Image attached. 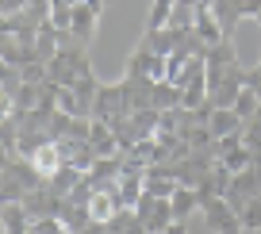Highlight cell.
I'll return each instance as SVG.
<instances>
[{
  "label": "cell",
  "instance_id": "6da1fadb",
  "mask_svg": "<svg viewBox=\"0 0 261 234\" xmlns=\"http://www.w3.org/2000/svg\"><path fill=\"white\" fill-rule=\"evenodd\" d=\"M50 81L58 85V89H73L81 77H89L92 73V62H89V50L81 46V42H69V46L58 50V58L46 65Z\"/></svg>",
  "mask_w": 261,
  "mask_h": 234
},
{
  "label": "cell",
  "instance_id": "7a4b0ae2",
  "mask_svg": "<svg viewBox=\"0 0 261 234\" xmlns=\"http://www.w3.org/2000/svg\"><path fill=\"white\" fill-rule=\"evenodd\" d=\"M135 215L146 223V230H150V234H165L173 223H177V219H173V203H169V200H158V196H150V192L139 200Z\"/></svg>",
  "mask_w": 261,
  "mask_h": 234
},
{
  "label": "cell",
  "instance_id": "3957f363",
  "mask_svg": "<svg viewBox=\"0 0 261 234\" xmlns=\"http://www.w3.org/2000/svg\"><path fill=\"white\" fill-rule=\"evenodd\" d=\"M127 77H150V81H165L169 77V65L162 54H154L150 46H135V54L127 58Z\"/></svg>",
  "mask_w": 261,
  "mask_h": 234
},
{
  "label": "cell",
  "instance_id": "277c9868",
  "mask_svg": "<svg viewBox=\"0 0 261 234\" xmlns=\"http://www.w3.org/2000/svg\"><path fill=\"white\" fill-rule=\"evenodd\" d=\"M200 211H204V223H207V230H212V234H246L238 211L230 207L227 200H207Z\"/></svg>",
  "mask_w": 261,
  "mask_h": 234
},
{
  "label": "cell",
  "instance_id": "5b68a950",
  "mask_svg": "<svg viewBox=\"0 0 261 234\" xmlns=\"http://www.w3.org/2000/svg\"><path fill=\"white\" fill-rule=\"evenodd\" d=\"M204 65H207V89H212V85H219L230 69H238L242 62H238L234 39H223L219 46H212V50H207V58H204Z\"/></svg>",
  "mask_w": 261,
  "mask_h": 234
},
{
  "label": "cell",
  "instance_id": "8992f818",
  "mask_svg": "<svg viewBox=\"0 0 261 234\" xmlns=\"http://www.w3.org/2000/svg\"><path fill=\"white\" fill-rule=\"evenodd\" d=\"M253 196H261V165H250V169L234 173V180H230V192L223 196V200H227L234 211H242L246 203L253 200Z\"/></svg>",
  "mask_w": 261,
  "mask_h": 234
},
{
  "label": "cell",
  "instance_id": "52a82bcc",
  "mask_svg": "<svg viewBox=\"0 0 261 234\" xmlns=\"http://www.w3.org/2000/svg\"><path fill=\"white\" fill-rule=\"evenodd\" d=\"M123 115H130V112H127V100H123V85H119V81H115V85H100V96H96V108H92V119L115 123V119H123Z\"/></svg>",
  "mask_w": 261,
  "mask_h": 234
},
{
  "label": "cell",
  "instance_id": "ba28073f",
  "mask_svg": "<svg viewBox=\"0 0 261 234\" xmlns=\"http://www.w3.org/2000/svg\"><path fill=\"white\" fill-rule=\"evenodd\" d=\"M62 196L54 192L50 185H42L39 192H27V200H23V207H27V215L31 219H58L62 215Z\"/></svg>",
  "mask_w": 261,
  "mask_h": 234
},
{
  "label": "cell",
  "instance_id": "9c48e42d",
  "mask_svg": "<svg viewBox=\"0 0 261 234\" xmlns=\"http://www.w3.org/2000/svg\"><path fill=\"white\" fill-rule=\"evenodd\" d=\"M31 165L39 169V177H42V180H50V177H54V173L65 165V153H62V146H58V142L39 146V150L31 153Z\"/></svg>",
  "mask_w": 261,
  "mask_h": 234
},
{
  "label": "cell",
  "instance_id": "30bf717a",
  "mask_svg": "<svg viewBox=\"0 0 261 234\" xmlns=\"http://www.w3.org/2000/svg\"><path fill=\"white\" fill-rule=\"evenodd\" d=\"M96 23H100V12L89 8V4H77L73 8V27H69V35H73L77 42H92V35H96Z\"/></svg>",
  "mask_w": 261,
  "mask_h": 234
},
{
  "label": "cell",
  "instance_id": "8fae6325",
  "mask_svg": "<svg viewBox=\"0 0 261 234\" xmlns=\"http://www.w3.org/2000/svg\"><path fill=\"white\" fill-rule=\"evenodd\" d=\"M0 226H4V234H31L35 219L27 215L23 203H4V211H0Z\"/></svg>",
  "mask_w": 261,
  "mask_h": 234
},
{
  "label": "cell",
  "instance_id": "7c38bea8",
  "mask_svg": "<svg viewBox=\"0 0 261 234\" xmlns=\"http://www.w3.org/2000/svg\"><path fill=\"white\" fill-rule=\"evenodd\" d=\"M192 31L200 35L207 46H219V42L227 39V35H223V23L215 19V12H212V8H196V27H192Z\"/></svg>",
  "mask_w": 261,
  "mask_h": 234
},
{
  "label": "cell",
  "instance_id": "4fadbf2b",
  "mask_svg": "<svg viewBox=\"0 0 261 234\" xmlns=\"http://www.w3.org/2000/svg\"><path fill=\"white\" fill-rule=\"evenodd\" d=\"M142 46H150L154 54H162V58H169L173 50H177V42H180V31H173V27H162V31H142Z\"/></svg>",
  "mask_w": 261,
  "mask_h": 234
},
{
  "label": "cell",
  "instance_id": "5bb4252c",
  "mask_svg": "<svg viewBox=\"0 0 261 234\" xmlns=\"http://www.w3.org/2000/svg\"><path fill=\"white\" fill-rule=\"evenodd\" d=\"M89 211H92V223H112V219L123 211L119 192H96L92 203H89Z\"/></svg>",
  "mask_w": 261,
  "mask_h": 234
},
{
  "label": "cell",
  "instance_id": "9a60e30c",
  "mask_svg": "<svg viewBox=\"0 0 261 234\" xmlns=\"http://www.w3.org/2000/svg\"><path fill=\"white\" fill-rule=\"evenodd\" d=\"M207 127H212V135H215V138H227V135H238V131L246 127V123L238 119V112H234V108H215V112H212V119H207Z\"/></svg>",
  "mask_w": 261,
  "mask_h": 234
},
{
  "label": "cell",
  "instance_id": "2e32d148",
  "mask_svg": "<svg viewBox=\"0 0 261 234\" xmlns=\"http://www.w3.org/2000/svg\"><path fill=\"white\" fill-rule=\"evenodd\" d=\"M169 203H173V219H177V223H188V215H192V211H200V192L180 185L177 192H173Z\"/></svg>",
  "mask_w": 261,
  "mask_h": 234
},
{
  "label": "cell",
  "instance_id": "e0dca14e",
  "mask_svg": "<svg viewBox=\"0 0 261 234\" xmlns=\"http://www.w3.org/2000/svg\"><path fill=\"white\" fill-rule=\"evenodd\" d=\"M81 180H85V173H81V169H73V165H62V169H58L54 177L46 180V185H50V188H54V192H58V196L65 200V196L73 192V188L81 185Z\"/></svg>",
  "mask_w": 261,
  "mask_h": 234
},
{
  "label": "cell",
  "instance_id": "ac0fdd59",
  "mask_svg": "<svg viewBox=\"0 0 261 234\" xmlns=\"http://www.w3.org/2000/svg\"><path fill=\"white\" fill-rule=\"evenodd\" d=\"M58 219H62V223L69 226L73 234H81L85 226L92 223V211H89V207H81V203H73V200H65V203H62V215H58Z\"/></svg>",
  "mask_w": 261,
  "mask_h": 234
},
{
  "label": "cell",
  "instance_id": "d6986e66",
  "mask_svg": "<svg viewBox=\"0 0 261 234\" xmlns=\"http://www.w3.org/2000/svg\"><path fill=\"white\" fill-rule=\"evenodd\" d=\"M108 230H112V234H150V230H146V223H142L135 211H127V207H123L119 215L108 223Z\"/></svg>",
  "mask_w": 261,
  "mask_h": 234
},
{
  "label": "cell",
  "instance_id": "ffe728a7",
  "mask_svg": "<svg viewBox=\"0 0 261 234\" xmlns=\"http://www.w3.org/2000/svg\"><path fill=\"white\" fill-rule=\"evenodd\" d=\"M177 180L173 177H162L158 169H146V192L150 196H158V200H173V192H177Z\"/></svg>",
  "mask_w": 261,
  "mask_h": 234
},
{
  "label": "cell",
  "instance_id": "44dd1931",
  "mask_svg": "<svg viewBox=\"0 0 261 234\" xmlns=\"http://www.w3.org/2000/svg\"><path fill=\"white\" fill-rule=\"evenodd\" d=\"M154 108L158 112H173V108H180V89L169 81H158L154 85Z\"/></svg>",
  "mask_w": 261,
  "mask_h": 234
},
{
  "label": "cell",
  "instance_id": "7402d4cb",
  "mask_svg": "<svg viewBox=\"0 0 261 234\" xmlns=\"http://www.w3.org/2000/svg\"><path fill=\"white\" fill-rule=\"evenodd\" d=\"M169 27L173 31H192L196 27V4H177L169 16Z\"/></svg>",
  "mask_w": 261,
  "mask_h": 234
},
{
  "label": "cell",
  "instance_id": "603a6c76",
  "mask_svg": "<svg viewBox=\"0 0 261 234\" xmlns=\"http://www.w3.org/2000/svg\"><path fill=\"white\" fill-rule=\"evenodd\" d=\"M234 112H238V119H242V123H250V119H253V115H257V112H261V100H257V96H253V92H250V89H242V96H238V100H234Z\"/></svg>",
  "mask_w": 261,
  "mask_h": 234
},
{
  "label": "cell",
  "instance_id": "cb8c5ba5",
  "mask_svg": "<svg viewBox=\"0 0 261 234\" xmlns=\"http://www.w3.org/2000/svg\"><path fill=\"white\" fill-rule=\"evenodd\" d=\"M238 219H242V230H261V196H253V200L238 211Z\"/></svg>",
  "mask_w": 261,
  "mask_h": 234
},
{
  "label": "cell",
  "instance_id": "d4e9b609",
  "mask_svg": "<svg viewBox=\"0 0 261 234\" xmlns=\"http://www.w3.org/2000/svg\"><path fill=\"white\" fill-rule=\"evenodd\" d=\"M223 165H227L230 173H242V169H250V165H253V158H250V146H238V150H230L227 158H223Z\"/></svg>",
  "mask_w": 261,
  "mask_h": 234
},
{
  "label": "cell",
  "instance_id": "484cf974",
  "mask_svg": "<svg viewBox=\"0 0 261 234\" xmlns=\"http://www.w3.org/2000/svg\"><path fill=\"white\" fill-rule=\"evenodd\" d=\"M31 234H73V230H69L62 219H35Z\"/></svg>",
  "mask_w": 261,
  "mask_h": 234
},
{
  "label": "cell",
  "instance_id": "4316f807",
  "mask_svg": "<svg viewBox=\"0 0 261 234\" xmlns=\"http://www.w3.org/2000/svg\"><path fill=\"white\" fill-rule=\"evenodd\" d=\"M242 135H246V146H250V150H257V146H261V112L242 127Z\"/></svg>",
  "mask_w": 261,
  "mask_h": 234
},
{
  "label": "cell",
  "instance_id": "83f0119b",
  "mask_svg": "<svg viewBox=\"0 0 261 234\" xmlns=\"http://www.w3.org/2000/svg\"><path fill=\"white\" fill-rule=\"evenodd\" d=\"M246 89H250L253 96L261 100V65H253V69H246Z\"/></svg>",
  "mask_w": 261,
  "mask_h": 234
},
{
  "label": "cell",
  "instance_id": "f1b7e54d",
  "mask_svg": "<svg viewBox=\"0 0 261 234\" xmlns=\"http://www.w3.org/2000/svg\"><path fill=\"white\" fill-rule=\"evenodd\" d=\"M23 8H27V0H0V12H4V16H19Z\"/></svg>",
  "mask_w": 261,
  "mask_h": 234
},
{
  "label": "cell",
  "instance_id": "f546056e",
  "mask_svg": "<svg viewBox=\"0 0 261 234\" xmlns=\"http://www.w3.org/2000/svg\"><path fill=\"white\" fill-rule=\"evenodd\" d=\"M165 234H188V223H173V226H169Z\"/></svg>",
  "mask_w": 261,
  "mask_h": 234
},
{
  "label": "cell",
  "instance_id": "4dcf8cb0",
  "mask_svg": "<svg viewBox=\"0 0 261 234\" xmlns=\"http://www.w3.org/2000/svg\"><path fill=\"white\" fill-rule=\"evenodd\" d=\"M250 158H253V165H261V146H257V150H250Z\"/></svg>",
  "mask_w": 261,
  "mask_h": 234
}]
</instances>
